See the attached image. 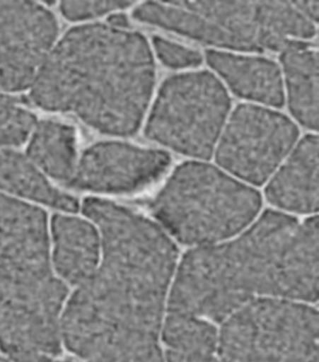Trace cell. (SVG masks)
<instances>
[{"label": "cell", "mask_w": 319, "mask_h": 362, "mask_svg": "<svg viewBox=\"0 0 319 362\" xmlns=\"http://www.w3.org/2000/svg\"><path fill=\"white\" fill-rule=\"evenodd\" d=\"M258 295L318 299L317 216L299 223L266 211L236 239L188 251L178 267L168 310L221 322Z\"/></svg>", "instance_id": "obj_1"}, {"label": "cell", "mask_w": 319, "mask_h": 362, "mask_svg": "<svg viewBox=\"0 0 319 362\" xmlns=\"http://www.w3.org/2000/svg\"><path fill=\"white\" fill-rule=\"evenodd\" d=\"M155 69L139 33L110 24L68 31L41 64L33 101L71 112L98 131L127 136L138 129L151 98Z\"/></svg>", "instance_id": "obj_2"}, {"label": "cell", "mask_w": 319, "mask_h": 362, "mask_svg": "<svg viewBox=\"0 0 319 362\" xmlns=\"http://www.w3.org/2000/svg\"><path fill=\"white\" fill-rule=\"evenodd\" d=\"M83 211L100 228L103 257L73 298L111 330L158 334L174 243L149 219L112 202L90 198Z\"/></svg>", "instance_id": "obj_3"}, {"label": "cell", "mask_w": 319, "mask_h": 362, "mask_svg": "<svg viewBox=\"0 0 319 362\" xmlns=\"http://www.w3.org/2000/svg\"><path fill=\"white\" fill-rule=\"evenodd\" d=\"M260 206L255 189L212 165L195 161L178 166L151 204L169 233L182 243L197 246L238 233Z\"/></svg>", "instance_id": "obj_4"}, {"label": "cell", "mask_w": 319, "mask_h": 362, "mask_svg": "<svg viewBox=\"0 0 319 362\" xmlns=\"http://www.w3.org/2000/svg\"><path fill=\"white\" fill-rule=\"evenodd\" d=\"M318 314L304 304L255 298L226 318L223 362H318Z\"/></svg>", "instance_id": "obj_5"}, {"label": "cell", "mask_w": 319, "mask_h": 362, "mask_svg": "<svg viewBox=\"0 0 319 362\" xmlns=\"http://www.w3.org/2000/svg\"><path fill=\"white\" fill-rule=\"evenodd\" d=\"M230 107L224 86L209 71L174 75L159 90L146 134L179 153L209 159Z\"/></svg>", "instance_id": "obj_6"}, {"label": "cell", "mask_w": 319, "mask_h": 362, "mask_svg": "<svg viewBox=\"0 0 319 362\" xmlns=\"http://www.w3.org/2000/svg\"><path fill=\"white\" fill-rule=\"evenodd\" d=\"M298 134L296 125L286 115L240 104L221 135L216 163L242 180L262 185L291 151Z\"/></svg>", "instance_id": "obj_7"}, {"label": "cell", "mask_w": 319, "mask_h": 362, "mask_svg": "<svg viewBox=\"0 0 319 362\" xmlns=\"http://www.w3.org/2000/svg\"><path fill=\"white\" fill-rule=\"evenodd\" d=\"M45 221L41 209L6 196L0 200V300L62 284L51 269Z\"/></svg>", "instance_id": "obj_8"}, {"label": "cell", "mask_w": 319, "mask_h": 362, "mask_svg": "<svg viewBox=\"0 0 319 362\" xmlns=\"http://www.w3.org/2000/svg\"><path fill=\"white\" fill-rule=\"evenodd\" d=\"M169 163L168 154L162 151L100 143L85 151L67 184L100 192H131L156 180Z\"/></svg>", "instance_id": "obj_9"}, {"label": "cell", "mask_w": 319, "mask_h": 362, "mask_svg": "<svg viewBox=\"0 0 319 362\" xmlns=\"http://www.w3.org/2000/svg\"><path fill=\"white\" fill-rule=\"evenodd\" d=\"M57 33L54 16L35 3L0 1V64L36 69Z\"/></svg>", "instance_id": "obj_10"}, {"label": "cell", "mask_w": 319, "mask_h": 362, "mask_svg": "<svg viewBox=\"0 0 319 362\" xmlns=\"http://www.w3.org/2000/svg\"><path fill=\"white\" fill-rule=\"evenodd\" d=\"M268 201L280 209L309 214L318 209V139L305 136L266 187Z\"/></svg>", "instance_id": "obj_11"}, {"label": "cell", "mask_w": 319, "mask_h": 362, "mask_svg": "<svg viewBox=\"0 0 319 362\" xmlns=\"http://www.w3.org/2000/svg\"><path fill=\"white\" fill-rule=\"evenodd\" d=\"M209 65L239 97L274 107H282L284 95L281 71L273 61L209 49Z\"/></svg>", "instance_id": "obj_12"}, {"label": "cell", "mask_w": 319, "mask_h": 362, "mask_svg": "<svg viewBox=\"0 0 319 362\" xmlns=\"http://www.w3.org/2000/svg\"><path fill=\"white\" fill-rule=\"evenodd\" d=\"M54 263L69 283L80 286L94 272L99 257V238L88 222L56 215L52 219Z\"/></svg>", "instance_id": "obj_13"}, {"label": "cell", "mask_w": 319, "mask_h": 362, "mask_svg": "<svg viewBox=\"0 0 319 362\" xmlns=\"http://www.w3.org/2000/svg\"><path fill=\"white\" fill-rule=\"evenodd\" d=\"M310 42L282 52L289 107L310 129H318V55Z\"/></svg>", "instance_id": "obj_14"}, {"label": "cell", "mask_w": 319, "mask_h": 362, "mask_svg": "<svg viewBox=\"0 0 319 362\" xmlns=\"http://www.w3.org/2000/svg\"><path fill=\"white\" fill-rule=\"evenodd\" d=\"M146 2L138 6L134 16L139 21L173 31L205 44L243 51H260L227 33L202 16L180 6Z\"/></svg>", "instance_id": "obj_15"}, {"label": "cell", "mask_w": 319, "mask_h": 362, "mask_svg": "<svg viewBox=\"0 0 319 362\" xmlns=\"http://www.w3.org/2000/svg\"><path fill=\"white\" fill-rule=\"evenodd\" d=\"M258 27L257 45L284 52L295 47L298 40L311 39L316 28L291 3L286 1H253Z\"/></svg>", "instance_id": "obj_16"}, {"label": "cell", "mask_w": 319, "mask_h": 362, "mask_svg": "<svg viewBox=\"0 0 319 362\" xmlns=\"http://www.w3.org/2000/svg\"><path fill=\"white\" fill-rule=\"evenodd\" d=\"M0 188L66 211L77 210V202L50 184L38 169L19 153L0 150Z\"/></svg>", "instance_id": "obj_17"}, {"label": "cell", "mask_w": 319, "mask_h": 362, "mask_svg": "<svg viewBox=\"0 0 319 362\" xmlns=\"http://www.w3.org/2000/svg\"><path fill=\"white\" fill-rule=\"evenodd\" d=\"M28 153L47 174L68 183L76 169L74 129L59 122L42 121L35 129Z\"/></svg>", "instance_id": "obj_18"}, {"label": "cell", "mask_w": 319, "mask_h": 362, "mask_svg": "<svg viewBox=\"0 0 319 362\" xmlns=\"http://www.w3.org/2000/svg\"><path fill=\"white\" fill-rule=\"evenodd\" d=\"M163 334L170 349L212 354L216 344L214 326L197 316L168 313Z\"/></svg>", "instance_id": "obj_19"}, {"label": "cell", "mask_w": 319, "mask_h": 362, "mask_svg": "<svg viewBox=\"0 0 319 362\" xmlns=\"http://www.w3.org/2000/svg\"><path fill=\"white\" fill-rule=\"evenodd\" d=\"M34 122L31 113L8 98L0 97V147L23 142Z\"/></svg>", "instance_id": "obj_20"}, {"label": "cell", "mask_w": 319, "mask_h": 362, "mask_svg": "<svg viewBox=\"0 0 319 362\" xmlns=\"http://www.w3.org/2000/svg\"><path fill=\"white\" fill-rule=\"evenodd\" d=\"M88 362H164L158 341H148L112 346L103 350Z\"/></svg>", "instance_id": "obj_21"}, {"label": "cell", "mask_w": 319, "mask_h": 362, "mask_svg": "<svg viewBox=\"0 0 319 362\" xmlns=\"http://www.w3.org/2000/svg\"><path fill=\"white\" fill-rule=\"evenodd\" d=\"M153 42L159 59L168 66L175 69L195 66L202 61L201 54L197 50L160 37H155Z\"/></svg>", "instance_id": "obj_22"}, {"label": "cell", "mask_w": 319, "mask_h": 362, "mask_svg": "<svg viewBox=\"0 0 319 362\" xmlns=\"http://www.w3.org/2000/svg\"><path fill=\"white\" fill-rule=\"evenodd\" d=\"M131 4L120 1H66L62 3L61 10L67 18L77 21L100 16Z\"/></svg>", "instance_id": "obj_23"}, {"label": "cell", "mask_w": 319, "mask_h": 362, "mask_svg": "<svg viewBox=\"0 0 319 362\" xmlns=\"http://www.w3.org/2000/svg\"><path fill=\"white\" fill-rule=\"evenodd\" d=\"M36 69L19 65L2 66L0 68V87L9 91L21 90L33 84Z\"/></svg>", "instance_id": "obj_24"}, {"label": "cell", "mask_w": 319, "mask_h": 362, "mask_svg": "<svg viewBox=\"0 0 319 362\" xmlns=\"http://www.w3.org/2000/svg\"><path fill=\"white\" fill-rule=\"evenodd\" d=\"M168 362H219L211 354L198 351H178L172 349L166 353Z\"/></svg>", "instance_id": "obj_25"}, {"label": "cell", "mask_w": 319, "mask_h": 362, "mask_svg": "<svg viewBox=\"0 0 319 362\" xmlns=\"http://www.w3.org/2000/svg\"><path fill=\"white\" fill-rule=\"evenodd\" d=\"M291 3L304 16L311 21H318V1H293Z\"/></svg>", "instance_id": "obj_26"}, {"label": "cell", "mask_w": 319, "mask_h": 362, "mask_svg": "<svg viewBox=\"0 0 319 362\" xmlns=\"http://www.w3.org/2000/svg\"><path fill=\"white\" fill-rule=\"evenodd\" d=\"M0 362H67L52 358L45 354H32L25 356H11L8 358L0 357Z\"/></svg>", "instance_id": "obj_27"}, {"label": "cell", "mask_w": 319, "mask_h": 362, "mask_svg": "<svg viewBox=\"0 0 319 362\" xmlns=\"http://www.w3.org/2000/svg\"><path fill=\"white\" fill-rule=\"evenodd\" d=\"M108 21L109 24L118 28L124 27L127 24L126 18L122 15H113Z\"/></svg>", "instance_id": "obj_28"}]
</instances>
